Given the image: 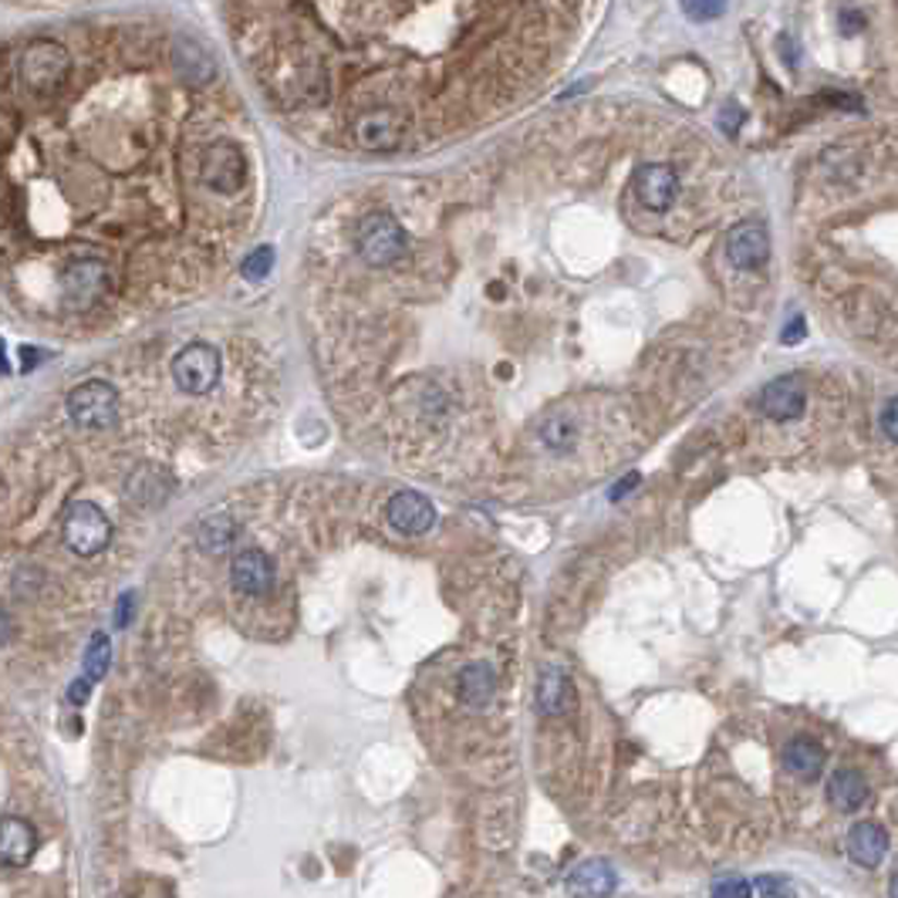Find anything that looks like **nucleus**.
<instances>
[{
	"label": "nucleus",
	"mask_w": 898,
	"mask_h": 898,
	"mask_svg": "<svg viewBox=\"0 0 898 898\" xmlns=\"http://www.w3.org/2000/svg\"><path fill=\"white\" fill-rule=\"evenodd\" d=\"M767 254H770V240H767V227L760 220H743L727 240V257L733 267L756 270L764 267Z\"/></svg>",
	"instance_id": "obj_12"
},
{
	"label": "nucleus",
	"mask_w": 898,
	"mask_h": 898,
	"mask_svg": "<svg viewBox=\"0 0 898 898\" xmlns=\"http://www.w3.org/2000/svg\"><path fill=\"white\" fill-rule=\"evenodd\" d=\"M355 247L368 267H392L405 254L409 240L392 214H368L355 230Z\"/></svg>",
	"instance_id": "obj_4"
},
{
	"label": "nucleus",
	"mask_w": 898,
	"mask_h": 898,
	"mask_svg": "<svg viewBox=\"0 0 898 898\" xmlns=\"http://www.w3.org/2000/svg\"><path fill=\"white\" fill-rule=\"evenodd\" d=\"M574 693H571V682L561 669H544L541 679H537V709L547 713V716H558L571 706Z\"/></svg>",
	"instance_id": "obj_23"
},
{
	"label": "nucleus",
	"mask_w": 898,
	"mask_h": 898,
	"mask_svg": "<svg viewBox=\"0 0 898 898\" xmlns=\"http://www.w3.org/2000/svg\"><path fill=\"white\" fill-rule=\"evenodd\" d=\"M602 402H561L544 412L534 429L541 453L550 460H565V466H611L618 453L605 446L611 439V429H602Z\"/></svg>",
	"instance_id": "obj_1"
},
{
	"label": "nucleus",
	"mask_w": 898,
	"mask_h": 898,
	"mask_svg": "<svg viewBox=\"0 0 898 898\" xmlns=\"http://www.w3.org/2000/svg\"><path fill=\"white\" fill-rule=\"evenodd\" d=\"M0 375H8V359H4V341H0Z\"/></svg>",
	"instance_id": "obj_36"
},
{
	"label": "nucleus",
	"mask_w": 898,
	"mask_h": 898,
	"mask_svg": "<svg viewBox=\"0 0 898 898\" xmlns=\"http://www.w3.org/2000/svg\"><path fill=\"white\" fill-rule=\"evenodd\" d=\"M236 537H240V524L233 521L230 513H210V517H203L199 527H196L199 550L203 555H214V558L227 555V550L236 544Z\"/></svg>",
	"instance_id": "obj_20"
},
{
	"label": "nucleus",
	"mask_w": 898,
	"mask_h": 898,
	"mask_svg": "<svg viewBox=\"0 0 898 898\" xmlns=\"http://www.w3.org/2000/svg\"><path fill=\"white\" fill-rule=\"evenodd\" d=\"M220 352L206 341H193L172 359V378L186 396H206L220 383Z\"/></svg>",
	"instance_id": "obj_6"
},
{
	"label": "nucleus",
	"mask_w": 898,
	"mask_h": 898,
	"mask_svg": "<svg viewBox=\"0 0 898 898\" xmlns=\"http://www.w3.org/2000/svg\"><path fill=\"white\" fill-rule=\"evenodd\" d=\"M457 689H460L463 706H470V709H487L490 700H494V693H497V676H494V669H490L487 663H470V666L460 672Z\"/></svg>",
	"instance_id": "obj_21"
},
{
	"label": "nucleus",
	"mask_w": 898,
	"mask_h": 898,
	"mask_svg": "<svg viewBox=\"0 0 898 898\" xmlns=\"http://www.w3.org/2000/svg\"><path fill=\"white\" fill-rule=\"evenodd\" d=\"M68 416L78 429H112L119 423V392L106 378H92L68 392Z\"/></svg>",
	"instance_id": "obj_5"
},
{
	"label": "nucleus",
	"mask_w": 898,
	"mask_h": 898,
	"mask_svg": "<svg viewBox=\"0 0 898 898\" xmlns=\"http://www.w3.org/2000/svg\"><path fill=\"white\" fill-rule=\"evenodd\" d=\"M21 362H24V372L34 368V362H38V352H34V349H24V352H21Z\"/></svg>",
	"instance_id": "obj_34"
},
{
	"label": "nucleus",
	"mask_w": 898,
	"mask_h": 898,
	"mask_svg": "<svg viewBox=\"0 0 898 898\" xmlns=\"http://www.w3.org/2000/svg\"><path fill=\"white\" fill-rule=\"evenodd\" d=\"M804 402H808V392L798 375H780L760 392V409H764L767 420H777V423L798 420L804 412Z\"/></svg>",
	"instance_id": "obj_11"
},
{
	"label": "nucleus",
	"mask_w": 898,
	"mask_h": 898,
	"mask_svg": "<svg viewBox=\"0 0 898 898\" xmlns=\"http://www.w3.org/2000/svg\"><path fill=\"white\" fill-rule=\"evenodd\" d=\"M865 801H869V784L858 770L841 767V770L832 774V780H827V804H832L835 811L851 814L858 808H865Z\"/></svg>",
	"instance_id": "obj_19"
},
{
	"label": "nucleus",
	"mask_w": 898,
	"mask_h": 898,
	"mask_svg": "<svg viewBox=\"0 0 898 898\" xmlns=\"http://www.w3.org/2000/svg\"><path fill=\"white\" fill-rule=\"evenodd\" d=\"M11 635H14V629H11V618L0 611V648H4L8 642H11Z\"/></svg>",
	"instance_id": "obj_32"
},
{
	"label": "nucleus",
	"mask_w": 898,
	"mask_h": 898,
	"mask_svg": "<svg viewBox=\"0 0 898 898\" xmlns=\"http://www.w3.org/2000/svg\"><path fill=\"white\" fill-rule=\"evenodd\" d=\"M109 666H112V642L106 632H95L85 648V679H92V682L106 679Z\"/></svg>",
	"instance_id": "obj_24"
},
{
	"label": "nucleus",
	"mask_w": 898,
	"mask_h": 898,
	"mask_svg": "<svg viewBox=\"0 0 898 898\" xmlns=\"http://www.w3.org/2000/svg\"><path fill=\"white\" fill-rule=\"evenodd\" d=\"M274 267V251L270 247H257L244 257V264H240V274H244L247 281H264L267 274Z\"/></svg>",
	"instance_id": "obj_26"
},
{
	"label": "nucleus",
	"mask_w": 898,
	"mask_h": 898,
	"mask_svg": "<svg viewBox=\"0 0 898 898\" xmlns=\"http://www.w3.org/2000/svg\"><path fill=\"white\" fill-rule=\"evenodd\" d=\"M244 177H247V159H244V149L230 139H217L210 149L203 153L199 159V180L217 190V193H236L244 186Z\"/></svg>",
	"instance_id": "obj_7"
},
{
	"label": "nucleus",
	"mask_w": 898,
	"mask_h": 898,
	"mask_svg": "<svg viewBox=\"0 0 898 898\" xmlns=\"http://www.w3.org/2000/svg\"><path fill=\"white\" fill-rule=\"evenodd\" d=\"M568 895L571 898H608L618 888V875L608 861L602 858H588L568 875Z\"/></svg>",
	"instance_id": "obj_15"
},
{
	"label": "nucleus",
	"mask_w": 898,
	"mask_h": 898,
	"mask_svg": "<svg viewBox=\"0 0 898 898\" xmlns=\"http://www.w3.org/2000/svg\"><path fill=\"white\" fill-rule=\"evenodd\" d=\"M784 764L798 780H814L824 770V750L811 737H793L784 750Z\"/></svg>",
	"instance_id": "obj_22"
},
{
	"label": "nucleus",
	"mask_w": 898,
	"mask_h": 898,
	"mask_svg": "<svg viewBox=\"0 0 898 898\" xmlns=\"http://www.w3.org/2000/svg\"><path fill=\"white\" fill-rule=\"evenodd\" d=\"M709 898H753V882L743 875H723L713 882Z\"/></svg>",
	"instance_id": "obj_25"
},
{
	"label": "nucleus",
	"mask_w": 898,
	"mask_h": 898,
	"mask_svg": "<svg viewBox=\"0 0 898 898\" xmlns=\"http://www.w3.org/2000/svg\"><path fill=\"white\" fill-rule=\"evenodd\" d=\"M172 68H177V75L183 82H193V85H206L217 75L214 54L193 38H180L177 45H172Z\"/></svg>",
	"instance_id": "obj_18"
},
{
	"label": "nucleus",
	"mask_w": 898,
	"mask_h": 898,
	"mask_svg": "<svg viewBox=\"0 0 898 898\" xmlns=\"http://www.w3.org/2000/svg\"><path fill=\"white\" fill-rule=\"evenodd\" d=\"M882 429H885L888 439L898 442V399H891V402L882 409Z\"/></svg>",
	"instance_id": "obj_29"
},
{
	"label": "nucleus",
	"mask_w": 898,
	"mask_h": 898,
	"mask_svg": "<svg viewBox=\"0 0 898 898\" xmlns=\"http://www.w3.org/2000/svg\"><path fill=\"white\" fill-rule=\"evenodd\" d=\"M106 288H109V274L101 260H75L61 274V294L68 307H78V311L92 307L95 301H101Z\"/></svg>",
	"instance_id": "obj_8"
},
{
	"label": "nucleus",
	"mask_w": 898,
	"mask_h": 898,
	"mask_svg": "<svg viewBox=\"0 0 898 898\" xmlns=\"http://www.w3.org/2000/svg\"><path fill=\"white\" fill-rule=\"evenodd\" d=\"M888 898H898V872H895L891 882H888Z\"/></svg>",
	"instance_id": "obj_35"
},
{
	"label": "nucleus",
	"mask_w": 898,
	"mask_h": 898,
	"mask_svg": "<svg viewBox=\"0 0 898 898\" xmlns=\"http://www.w3.org/2000/svg\"><path fill=\"white\" fill-rule=\"evenodd\" d=\"M685 14H700V17H716V14H723V4H709V8H696V4H685Z\"/></svg>",
	"instance_id": "obj_31"
},
{
	"label": "nucleus",
	"mask_w": 898,
	"mask_h": 898,
	"mask_svg": "<svg viewBox=\"0 0 898 898\" xmlns=\"http://www.w3.org/2000/svg\"><path fill=\"white\" fill-rule=\"evenodd\" d=\"M61 534H64V544H68V550H72V555L95 558L112 541V521H109L106 510H101L98 503L78 500V503L68 507L64 521H61Z\"/></svg>",
	"instance_id": "obj_3"
},
{
	"label": "nucleus",
	"mask_w": 898,
	"mask_h": 898,
	"mask_svg": "<svg viewBox=\"0 0 898 898\" xmlns=\"http://www.w3.org/2000/svg\"><path fill=\"white\" fill-rule=\"evenodd\" d=\"M355 139L372 149V153H386V149H396L402 143V122L396 112L389 109H378V112H365L355 125Z\"/></svg>",
	"instance_id": "obj_16"
},
{
	"label": "nucleus",
	"mask_w": 898,
	"mask_h": 898,
	"mask_svg": "<svg viewBox=\"0 0 898 898\" xmlns=\"http://www.w3.org/2000/svg\"><path fill=\"white\" fill-rule=\"evenodd\" d=\"M132 608H135V595H132V592H125V595L119 598V608H116V626H119V629H125V626H129Z\"/></svg>",
	"instance_id": "obj_30"
},
{
	"label": "nucleus",
	"mask_w": 898,
	"mask_h": 898,
	"mask_svg": "<svg viewBox=\"0 0 898 898\" xmlns=\"http://www.w3.org/2000/svg\"><path fill=\"white\" fill-rule=\"evenodd\" d=\"M753 888L760 891V898H798V888L787 875H760Z\"/></svg>",
	"instance_id": "obj_27"
},
{
	"label": "nucleus",
	"mask_w": 898,
	"mask_h": 898,
	"mask_svg": "<svg viewBox=\"0 0 898 898\" xmlns=\"http://www.w3.org/2000/svg\"><path fill=\"white\" fill-rule=\"evenodd\" d=\"M676 190H679L676 169L666 162H648L635 172V193L648 210H666L676 199Z\"/></svg>",
	"instance_id": "obj_14"
},
{
	"label": "nucleus",
	"mask_w": 898,
	"mask_h": 898,
	"mask_svg": "<svg viewBox=\"0 0 898 898\" xmlns=\"http://www.w3.org/2000/svg\"><path fill=\"white\" fill-rule=\"evenodd\" d=\"M230 584L233 592H240L244 598H264L274 588V561L264 555L260 547H247L240 550L230 565Z\"/></svg>",
	"instance_id": "obj_9"
},
{
	"label": "nucleus",
	"mask_w": 898,
	"mask_h": 898,
	"mask_svg": "<svg viewBox=\"0 0 898 898\" xmlns=\"http://www.w3.org/2000/svg\"><path fill=\"white\" fill-rule=\"evenodd\" d=\"M848 854L861 869H878L888 854V835L875 821H858L848 832Z\"/></svg>",
	"instance_id": "obj_17"
},
{
	"label": "nucleus",
	"mask_w": 898,
	"mask_h": 898,
	"mask_svg": "<svg viewBox=\"0 0 898 898\" xmlns=\"http://www.w3.org/2000/svg\"><path fill=\"white\" fill-rule=\"evenodd\" d=\"M386 521H389L392 531L416 537V534H426L436 524V507L416 490H402L386 503Z\"/></svg>",
	"instance_id": "obj_10"
},
{
	"label": "nucleus",
	"mask_w": 898,
	"mask_h": 898,
	"mask_svg": "<svg viewBox=\"0 0 898 898\" xmlns=\"http://www.w3.org/2000/svg\"><path fill=\"white\" fill-rule=\"evenodd\" d=\"M801 338H804V321L798 318V321H793V328L784 331V341H801Z\"/></svg>",
	"instance_id": "obj_33"
},
{
	"label": "nucleus",
	"mask_w": 898,
	"mask_h": 898,
	"mask_svg": "<svg viewBox=\"0 0 898 898\" xmlns=\"http://www.w3.org/2000/svg\"><path fill=\"white\" fill-rule=\"evenodd\" d=\"M68 68H72V58H68V51L58 41H31L21 54L17 75H21V85L31 95L45 98V95H54L64 85Z\"/></svg>",
	"instance_id": "obj_2"
},
{
	"label": "nucleus",
	"mask_w": 898,
	"mask_h": 898,
	"mask_svg": "<svg viewBox=\"0 0 898 898\" xmlns=\"http://www.w3.org/2000/svg\"><path fill=\"white\" fill-rule=\"evenodd\" d=\"M88 696H92V679H75L72 685H68V703L72 706H85L88 703Z\"/></svg>",
	"instance_id": "obj_28"
},
{
	"label": "nucleus",
	"mask_w": 898,
	"mask_h": 898,
	"mask_svg": "<svg viewBox=\"0 0 898 898\" xmlns=\"http://www.w3.org/2000/svg\"><path fill=\"white\" fill-rule=\"evenodd\" d=\"M38 851V832L24 817H0V865L24 869Z\"/></svg>",
	"instance_id": "obj_13"
}]
</instances>
